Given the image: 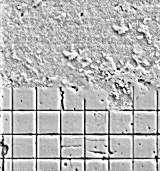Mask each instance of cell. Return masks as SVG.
<instances>
[{
    "instance_id": "1",
    "label": "cell",
    "mask_w": 160,
    "mask_h": 171,
    "mask_svg": "<svg viewBox=\"0 0 160 171\" xmlns=\"http://www.w3.org/2000/svg\"><path fill=\"white\" fill-rule=\"evenodd\" d=\"M157 87L149 83H133V110L157 111Z\"/></svg>"
},
{
    "instance_id": "2",
    "label": "cell",
    "mask_w": 160,
    "mask_h": 171,
    "mask_svg": "<svg viewBox=\"0 0 160 171\" xmlns=\"http://www.w3.org/2000/svg\"><path fill=\"white\" fill-rule=\"evenodd\" d=\"M37 111H61L62 96L60 88L56 86L36 88Z\"/></svg>"
},
{
    "instance_id": "3",
    "label": "cell",
    "mask_w": 160,
    "mask_h": 171,
    "mask_svg": "<svg viewBox=\"0 0 160 171\" xmlns=\"http://www.w3.org/2000/svg\"><path fill=\"white\" fill-rule=\"evenodd\" d=\"M109 134H133V110L110 109Z\"/></svg>"
},
{
    "instance_id": "4",
    "label": "cell",
    "mask_w": 160,
    "mask_h": 171,
    "mask_svg": "<svg viewBox=\"0 0 160 171\" xmlns=\"http://www.w3.org/2000/svg\"><path fill=\"white\" fill-rule=\"evenodd\" d=\"M85 134H109V110H85Z\"/></svg>"
},
{
    "instance_id": "5",
    "label": "cell",
    "mask_w": 160,
    "mask_h": 171,
    "mask_svg": "<svg viewBox=\"0 0 160 171\" xmlns=\"http://www.w3.org/2000/svg\"><path fill=\"white\" fill-rule=\"evenodd\" d=\"M85 158H109V134H85Z\"/></svg>"
},
{
    "instance_id": "6",
    "label": "cell",
    "mask_w": 160,
    "mask_h": 171,
    "mask_svg": "<svg viewBox=\"0 0 160 171\" xmlns=\"http://www.w3.org/2000/svg\"><path fill=\"white\" fill-rule=\"evenodd\" d=\"M61 134L37 135V158H61Z\"/></svg>"
},
{
    "instance_id": "7",
    "label": "cell",
    "mask_w": 160,
    "mask_h": 171,
    "mask_svg": "<svg viewBox=\"0 0 160 171\" xmlns=\"http://www.w3.org/2000/svg\"><path fill=\"white\" fill-rule=\"evenodd\" d=\"M12 134H37V111H12Z\"/></svg>"
},
{
    "instance_id": "8",
    "label": "cell",
    "mask_w": 160,
    "mask_h": 171,
    "mask_svg": "<svg viewBox=\"0 0 160 171\" xmlns=\"http://www.w3.org/2000/svg\"><path fill=\"white\" fill-rule=\"evenodd\" d=\"M37 134H61V111H37Z\"/></svg>"
},
{
    "instance_id": "9",
    "label": "cell",
    "mask_w": 160,
    "mask_h": 171,
    "mask_svg": "<svg viewBox=\"0 0 160 171\" xmlns=\"http://www.w3.org/2000/svg\"><path fill=\"white\" fill-rule=\"evenodd\" d=\"M157 111L133 110V134H157Z\"/></svg>"
},
{
    "instance_id": "10",
    "label": "cell",
    "mask_w": 160,
    "mask_h": 171,
    "mask_svg": "<svg viewBox=\"0 0 160 171\" xmlns=\"http://www.w3.org/2000/svg\"><path fill=\"white\" fill-rule=\"evenodd\" d=\"M85 111H61V134H85Z\"/></svg>"
},
{
    "instance_id": "11",
    "label": "cell",
    "mask_w": 160,
    "mask_h": 171,
    "mask_svg": "<svg viewBox=\"0 0 160 171\" xmlns=\"http://www.w3.org/2000/svg\"><path fill=\"white\" fill-rule=\"evenodd\" d=\"M133 134H109V158H133Z\"/></svg>"
},
{
    "instance_id": "12",
    "label": "cell",
    "mask_w": 160,
    "mask_h": 171,
    "mask_svg": "<svg viewBox=\"0 0 160 171\" xmlns=\"http://www.w3.org/2000/svg\"><path fill=\"white\" fill-rule=\"evenodd\" d=\"M37 134H12V158H37Z\"/></svg>"
},
{
    "instance_id": "13",
    "label": "cell",
    "mask_w": 160,
    "mask_h": 171,
    "mask_svg": "<svg viewBox=\"0 0 160 171\" xmlns=\"http://www.w3.org/2000/svg\"><path fill=\"white\" fill-rule=\"evenodd\" d=\"M85 134H61V158H85Z\"/></svg>"
},
{
    "instance_id": "14",
    "label": "cell",
    "mask_w": 160,
    "mask_h": 171,
    "mask_svg": "<svg viewBox=\"0 0 160 171\" xmlns=\"http://www.w3.org/2000/svg\"><path fill=\"white\" fill-rule=\"evenodd\" d=\"M157 134H133V158H157Z\"/></svg>"
},
{
    "instance_id": "15",
    "label": "cell",
    "mask_w": 160,
    "mask_h": 171,
    "mask_svg": "<svg viewBox=\"0 0 160 171\" xmlns=\"http://www.w3.org/2000/svg\"><path fill=\"white\" fill-rule=\"evenodd\" d=\"M12 91V111H37L36 87H14Z\"/></svg>"
},
{
    "instance_id": "16",
    "label": "cell",
    "mask_w": 160,
    "mask_h": 171,
    "mask_svg": "<svg viewBox=\"0 0 160 171\" xmlns=\"http://www.w3.org/2000/svg\"><path fill=\"white\" fill-rule=\"evenodd\" d=\"M62 110L85 111V100L78 99L70 88L63 87L61 89Z\"/></svg>"
},
{
    "instance_id": "17",
    "label": "cell",
    "mask_w": 160,
    "mask_h": 171,
    "mask_svg": "<svg viewBox=\"0 0 160 171\" xmlns=\"http://www.w3.org/2000/svg\"><path fill=\"white\" fill-rule=\"evenodd\" d=\"M12 171H37V158H12Z\"/></svg>"
},
{
    "instance_id": "18",
    "label": "cell",
    "mask_w": 160,
    "mask_h": 171,
    "mask_svg": "<svg viewBox=\"0 0 160 171\" xmlns=\"http://www.w3.org/2000/svg\"><path fill=\"white\" fill-rule=\"evenodd\" d=\"M133 171H157V158H133Z\"/></svg>"
},
{
    "instance_id": "19",
    "label": "cell",
    "mask_w": 160,
    "mask_h": 171,
    "mask_svg": "<svg viewBox=\"0 0 160 171\" xmlns=\"http://www.w3.org/2000/svg\"><path fill=\"white\" fill-rule=\"evenodd\" d=\"M61 158H37V171H61Z\"/></svg>"
},
{
    "instance_id": "20",
    "label": "cell",
    "mask_w": 160,
    "mask_h": 171,
    "mask_svg": "<svg viewBox=\"0 0 160 171\" xmlns=\"http://www.w3.org/2000/svg\"><path fill=\"white\" fill-rule=\"evenodd\" d=\"M0 134H12V111H0Z\"/></svg>"
},
{
    "instance_id": "21",
    "label": "cell",
    "mask_w": 160,
    "mask_h": 171,
    "mask_svg": "<svg viewBox=\"0 0 160 171\" xmlns=\"http://www.w3.org/2000/svg\"><path fill=\"white\" fill-rule=\"evenodd\" d=\"M109 171H133V158H109Z\"/></svg>"
},
{
    "instance_id": "22",
    "label": "cell",
    "mask_w": 160,
    "mask_h": 171,
    "mask_svg": "<svg viewBox=\"0 0 160 171\" xmlns=\"http://www.w3.org/2000/svg\"><path fill=\"white\" fill-rule=\"evenodd\" d=\"M85 171H109V158H85Z\"/></svg>"
},
{
    "instance_id": "23",
    "label": "cell",
    "mask_w": 160,
    "mask_h": 171,
    "mask_svg": "<svg viewBox=\"0 0 160 171\" xmlns=\"http://www.w3.org/2000/svg\"><path fill=\"white\" fill-rule=\"evenodd\" d=\"M0 110L12 111V91L11 87H1Z\"/></svg>"
},
{
    "instance_id": "24",
    "label": "cell",
    "mask_w": 160,
    "mask_h": 171,
    "mask_svg": "<svg viewBox=\"0 0 160 171\" xmlns=\"http://www.w3.org/2000/svg\"><path fill=\"white\" fill-rule=\"evenodd\" d=\"M1 142L3 148L4 158H12V134L3 135Z\"/></svg>"
},
{
    "instance_id": "25",
    "label": "cell",
    "mask_w": 160,
    "mask_h": 171,
    "mask_svg": "<svg viewBox=\"0 0 160 171\" xmlns=\"http://www.w3.org/2000/svg\"><path fill=\"white\" fill-rule=\"evenodd\" d=\"M3 170L12 171V158H3Z\"/></svg>"
},
{
    "instance_id": "26",
    "label": "cell",
    "mask_w": 160,
    "mask_h": 171,
    "mask_svg": "<svg viewBox=\"0 0 160 171\" xmlns=\"http://www.w3.org/2000/svg\"><path fill=\"white\" fill-rule=\"evenodd\" d=\"M157 158H160V134H157Z\"/></svg>"
},
{
    "instance_id": "27",
    "label": "cell",
    "mask_w": 160,
    "mask_h": 171,
    "mask_svg": "<svg viewBox=\"0 0 160 171\" xmlns=\"http://www.w3.org/2000/svg\"><path fill=\"white\" fill-rule=\"evenodd\" d=\"M157 134H160V110L157 111Z\"/></svg>"
},
{
    "instance_id": "28",
    "label": "cell",
    "mask_w": 160,
    "mask_h": 171,
    "mask_svg": "<svg viewBox=\"0 0 160 171\" xmlns=\"http://www.w3.org/2000/svg\"><path fill=\"white\" fill-rule=\"evenodd\" d=\"M160 110V87L157 88V111Z\"/></svg>"
},
{
    "instance_id": "29",
    "label": "cell",
    "mask_w": 160,
    "mask_h": 171,
    "mask_svg": "<svg viewBox=\"0 0 160 171\" xmlns=\"http://www.w3.org/2000/svg\"><path fill=\"white\" fill-rule=\"evenodd\" d=\"M0 158H4L3 148L1 142H0Z\"/></svg>"
},
{
    "instance_id": "30",
    "label": "cell",
    "mask_w": 160,
    "mask_h": 171,
    "mask_svg": "<svg viewBox=\"0 0 160 171\" xmlns=\"http://www.w3.org/2000/svg\"><path fill=\"white\" fill-rule=\"evenodd\" d=\"M3 158H0V171H2L3 170Z\"/></svg>"
},
{
    "instance_id": "31",
    "label": "cell",
    "mask_w": 160,
    "mask_h": 171,
    "mask_svg": "<svg viewBox=\"0 0 160 171\" xmlns=\"http://www.w3.org/2000/svg\"><path fill=\"white\" fill-rule=\"evenodd\" d=\"M157 171H160V158H157Z\"/></svg>"
},
{
    "instance_id": "32",
    "label": "cell",
    "mask_w": 160,
    "mask_h": 171,
    "mask_svg": "<svg viewBox=\"0 0 160 171\" xmlns=\"http://www.w3.org/2000/svg\"><path fill=\"white\" fill-rule=\"evenodd\" d=\"M3 140V135L0 134V142H2Z\"/></svg>"
}]
</instances>
